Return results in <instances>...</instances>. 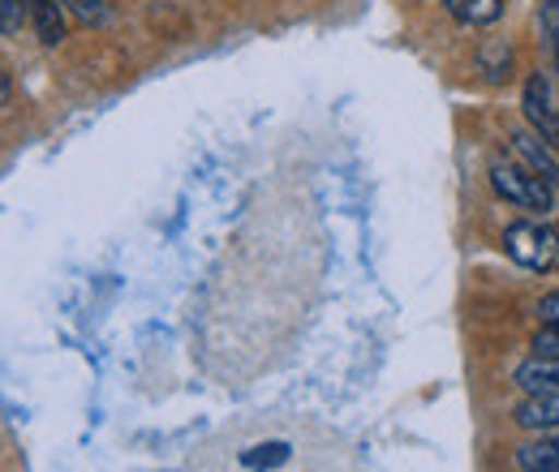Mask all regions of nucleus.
<instances>
[{
    "mask_svg": "<svg viewBox=\"0 0 559 472\" xmlns=\"http://www.w3.org/2000/svg\"><path fill=\"white\" fill-rule=\"evenodd\" d=\"M538 318H543L547 327H559V292H547V296L538 301Z\"/></svg>",
    "mask_w": 559,
    "mask_h": 472,
    "instance_id": "obj_14",
    "label": "nucleus"
},
{
    "mask_svg": "<svg viewBox=\"0 0 559 472\" xmlns=\"http://www.w3.org/2000/svg\"><path fill=\"white\" fill-rule=\"evenodd\" d=\"M516 387L525 391V396H556L559 391V356H530V361H521L516 365Z\"/></svg>",
    "mask_w": 559,
    "mask_h": 472,
    "instance_id": "obj_5",
    "label": "nucleus"
},
{
    "mask_svg": "<svg viewBox=\"0 0 559 472\" xmlns=\"http://www.w3.org/2000/svg\"><path fill=\"white\" fill-rule=\"evenodd\" d=\"M17 31V0H4V35Z\"/></svg>",
    "mask_w": 559,
    "mask_h": 472,
    "instance_id": "obj_15",
    "label": "nucleus"
},
{
    "mask_svg": "<svg viewBox=\"0 0 559 472\" xmlns=\"http://www.w3.org/2000/svg\"><path fill=\"white\" fill-rule=\"evenodd\" d=\"M551 443H556V447H559V434H556V438H551Z\"/></svg>",
    "mask_w": 559,
    "mask_h": 472,
    "instance_id": "obj_16",
    "label": "nucleus"
},
{
    "mask_svg": "<svg viewBox=\"0 0 559 472\" xmlns=\"http://www.w3.org/2000/svg\"><path fill=\"white\" fill-rule=\"evenodd\" d=\"M516 469L521 472H559V447L551 443V438H538V443L516 447Z\"/></svg>",
    "mask_w": 559,
    "mask_h": 472,
    "instance_id": "obj_8",
    "label": "nucleus"
},
{
    "mask_svg": "<svg viewBox=\"0 0 559 472\" xmlns=\"http://www.w3.org/2000/svg\"><path fill=\"white\" fill-rule=\"evenodd\" d=\"M250 469H272V464H284L288 460V443H267V447H254L241 456Z\"/></svg>",
    "mask_w": 559,
    "mask_h": 472,
    "instance_id": "obj_11",
    "label": "nucleus"
},
{
    "mask_svg": "<svg viewBox=\"0 0 559 472\" xmlns=\"http://www.w3.org/2000/svg\"><path fill=\"white\" fill-rule=\"evenodd\" d=\"M556 61H559V52H556Z\"/></svg>",
    "mask_w": 559,
    "mask_h": 472,
    "instance_id": "obj_17",
    "label": "nucleus"
},
{
    "mask_svg": "<svg viewBox=\"0 0 559 472\" xmlns=\"http://www.w3.org/2000/svg\"><path fill=\"white\" fill-rule=\"evenodd\" d=\"M490 185H495V194H499L503 203L521 206V210H534V215H543V210L556 206V190H551L543 177H534L530 168L503 164V159L490 168Z\"/></svg>",
    "mask_w": 559,
    "mask_h": 472,
    "instance_id": "obj_2",
    "label": "nucleus"
},
{
    "mask_svg": "<svg viewBox=\"0 0 559 472\" xmlns=\"http://www.w3.org/2000/svg\"><path fill=\"white\" fill-rule=\"evenodd\" d=\"M61 0H31V22H35V31H39V39L48 44V48H57L61 39H66V17H61Z\"/></svg>",
    "mask_w": 559,
    "mask_h": 472,
    "instance_id": "obj_7",
    "label": "nucleus"
},
{
    "mask_svg": "<svg viewBox=\"0 0 559 472\" xmlns=\"http://www.w3.org/2000/svg\"><path fill=\"white\" fill-rule=\"evenodd\" d=\"M543 31L551 39V52H559V0H547L543 4Z\"/></svg>",
    "mask_w": 559,
    "mask_h": 472,
    "instance_id": "obj_12",
    "label": "nucleus"
},
{
    "mask_svg": "<svg viewBox=\"0 0 559 472\" xmlns=\"http://www.w3.org/2000/svg\"><path fill=\"white\" fill-rule=\"evenodd\" d=\"M547 146H551L547 137L521 134V130L512 134V150L521 155V164H525V168H530L534 177H543V181H547L551 190H559V164H556V155H551Z\"/></svg>",
    "mask_w": 559,
    "mask_h": 472,
    "instance_id": "obj_4",
    "label": "nucleus"
},
{
    "mask_svg": "<svg viewBox=\"0 0 559 472\" xmlns=\"http://www.w3.org/2000/svg\"><path fill=\"white\" fill-rule=\"evenodd\" d=\"M503 250L516 267L525 270H551L559 267V232L538 223V219H525V223H512L503 232Z\"/></svg>",
    "mask_w": 559,
    "mask_h": 472,
    "instance_id": "obj_1",
    "label": "nucleus"
},
{
    "mask_svg": "<svg viewBox=\"0 0 559 472\" xmlns=\"http://www.w3.org/2000/svg\"><path fill=\"white\" fill-rule=\"evenodd\" d=\"M516 425L521 429H559V391L556 396H530L516 404Z\"/></svg>",
    "mask_w": 559,
    "mask_h": 472,
    "instance_id": "obj_6",
    "label": "nucleus"
},
{
    "mask_svg": "<svg viewBox=\"0 0 559 472\" xmlns=\"http://www.w3.org/2000/svg\"><path fill=\"white\" fill-rule=\"evenodd\" d=\"M448 9L469 26H490L503 13V0H448Z\"/></svg>",
    "mask_w": 559,
    "mask_h": 472,
    "instance_id": "obj_9",
    "label": "nucleus"
},
{
    "mask_svg": "<svg viewBox=\"0 0 559 472\" xmlns=\"http://www.w3.org/2000/svg\"><path fill=\"white\" fill-rule=\"evenodd\" d=\"M525 117L538 130V137H547L551 146H559V90L547 73H534L525 82Z\"/></svg>",
    "mask_w": 559,
    "mask_h": 472,
    "instance_id": "obj_3",
    "label": "nucleus"
},
{
    "mask_svg": "<svg viewBox=\"0 0 559 472\" xmlns=\"http://www.w3.org/2000/svg\"><path fill=\"white\" fill-rule=\"evenodd\" d=\"M534 352H538V356H559V327H543V331L534 336Z\"/></svg>",
    "mask_w": 559,
    "mask_h": 472,
    "instance_id": "obj_13",
    "label": "nucleus"
},
{
    "mask_svg": "<svg viewBox=\"0 0 559 472\" xmlns=\"http://www.w3.org/2000/svg\"><path fill=\"white\" fill-rule=\"evenodd\" d=\"M66 4V13H70L73 22H82V26H104L108 22V4L104 0H61Z\"/></svg>",
    "mask_w": 559,
    "mask_h": 472,
    "instance_id": "obj_10",
    "label": "nucleus"
}]
</instances>
